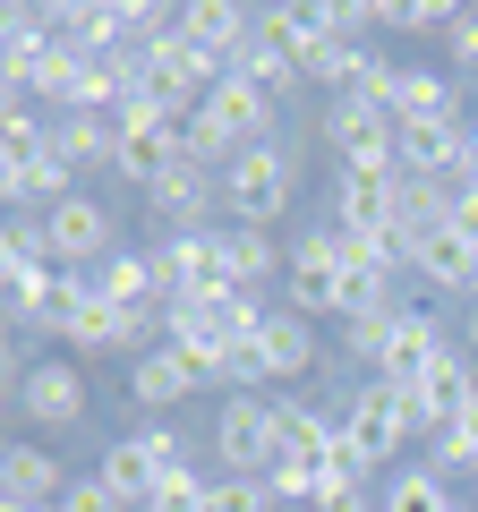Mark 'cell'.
I'll list each match as a JSON object with an SVG mask.
<instances>
[{
	"label": "cell",
	"mask_w": 478,
	"mask_h": 512,
	"mask_svg": "<svg viewBox=\"0 0 478 512\" xmlns=\"http://www.w3.org/2000/svg\"><path fill=\"white\" fill-rule=\"evenodd\" d=\"M146 205L171 222V231H214V214H222V171L197 163V154H180V163L146 188Z\"/></svg>",
	"instance_id": "30bf717a"
},
{
	"label": "cell",
	"mask_w": 478,
	"mask_h": 512,
	"mask_svg": "<svg viewBox=\"0 0 478 512\" xmlns=\"http://www.w3.org/2000/svg\"><path fill=\"white\" fill-rule=\"evenodd\" d=\"M26 367H35V359H18V342H9V333H0V393H9V402H18V384H26Z\"/></svg>",
	"instance_id": "e575fe53"
},
{
	"label": "cell",
	"mask_w": 478,
	"mask_h": 512,
	"mask_svg": "<svg viewBox=\"0 0 478 512\" xmlns=\"http://www.w3.org/2000/svg\"><path fill=\"white\" fill-rule=\"evenodd\" d=\"M18 26H26V0H0V52L18 43Z\"/></svg>",
	"instance_id": "8d00e7d4"
},
{
	"label": "cell",
	"mask_w": 478,
	"mask_h": 512,
	"mask_svg": "<svg viewBox=\"0 0 478 512\" xmlns=\"http://www.w3.org/2000/svg\"><path fill=\"white\" fill-rule=\"evenodd\" d=\"M0 512H43V504H18V495H0Z\"/></svg>",
	"instance_id": "f35d334b"
},
{
	"label": "cell",
	"mask_w": 478,
	"mask_h": 512,
	"mask_svg": "<svg viewBox=\"0 0 478 512\" xmlns=\"http://www.w3.org/2000/svg\"><path fill=\"white\" fill-rule=\"evenodd\" d=\"M410 120H470V86L453 69L402 60V77H393V128H410Z\"/></svg>",
	"instance_id": "2e32d148"
},
{
	"label": "cell",
	"mask_w": 478,
	"mask_h": 512,
	"mask_svg": "<svg viewBox=\"0 0 478 512\" xmlns=\"http://www.w3.org/2000/svg\"><path fill=\"white\" fill-rule=\"evenodd\" d=\"M188 393H205V376H197L171 342H154L146 359H129V402H137V419H163V410H180Z\"/></svg>",
	"instance_id": "e0dca14e"
},
{
	"label": "cell",
	"mask_w": 478,
	"mask_h": 512,
	"mask_svg": "<svg viewBox=\"0 0 478 512\" xmlns=\"http://www.w3.org/2000/svg\"><path fill=\"white\" fill-rule=\"evenodd\" d=\"M393 180H402V163H333V222L393 231Z\"/></svg>",
	"instance_id": "8fae6325"
},
{
	"label": "cell",
	"mask_w": 478,
	"mask_h": 512,
	"mask_svg": "<svg viewBox=\"0 0 478 512\" xmlns=\"http://www.w3.org/2000/svg\"><path fill=\"white\" fill-rule=\"evenodd\" d=\"M180 163V111L154 103V94H137V103H120V120H111V171L146 197L163 171Z\"/></svg>",
	"instance_id": "277c9868"
},
{
	"label": "cell",
	"mask_w": 478,
	"mask_h": 512,
	"mask_svg": "<svg viewBox=\"0 0 478 512\" xmlns=\"http://www.w3.org/2000/svg\"><path fill=\"white\" fill-rule=\"evenodd\" d=\"M316 128H325L333 163H393V111L359 103V94H333Z\"/></svg>",
	"instance_id": "7c38bea8"
},
{
	"label": "cell",
	"mask_w": 478,
	"mask_h": 512,
	"mask_svg": "<svg viewBox=\"0 0 478 512\" xmlns=\"http://www.w3.org/2000/svg\"><path fill=\"white\" fill-rule=\"evenodd\" d=\"M60 342H69V350H120V308H111V299H86Z\"/></svg>",
	"instance_id": "83f0119b"
},
{
	"label": "cell",
	"mask_w": 478,
	"mask_h": 512,
	"mask_svg": "<svg viewBox=\"0 0 478 512\" xmlns=\"http://www.w3.org/2000/svg\"><path fill=\"white\" fill-rule=\"evenodd\" d=\"M291 197H299V154L282 137H265V146L222 163V222H239V231H274L291 214Z\"/></svg>",
	"instance_id": "7a4b0ae2"
},
{
	"label": "cell",
	"mask_w": 478,
	"mask_h": 512,
	"mask_svg": "<svg viewBox=\"0 0 478 512\" xmlns=\"http://www.w3.org/2000/svg\"><path fill=\"white\" fill-rule=\"evenodd\" d=\"M350 291H359V274H350V256H342V231L333 222H316V231L291 239V265H282V308H299L308 325H342L350 316Z\"/></svg>",
	"instance_id": "3957f363"
},
{
	"label": "cell",
	"mask_w": 478,
	"mask_h": 512,
	"mask_svg": "<svg viewBox=\"0 0 478 512\" xmlns=\"http://www.w3.org/2000/svg\"><path fill=\"white\" fill-rule=\"evenodd\" d=\"M231 77H248V86H265L274 103H291V86H299V52H291L282 35H265V26H257V35L231 52Z\"/></svg>",
	"instance_id": "d4e9b609"
},
{
	"label": "cell",
	"mask_w": 478,
	"mask_h": 512,
	"mask_svg": "<svg viewBox=\"0 0 478 512\" xmlns=\"http://www.w3.org/2000/svg\"><path fill=\"white\" fill-rule=\"evenodd\" d=\"M18 410L35 427H77L86 419V376H77V359H35L18 384Z\"/></svg>",
	"instance_id": "ac0fdd59"
},
{
	"label": "cell",
	"mask_w": 478,
	"mask_h": 512,
	"mask_svg": "<svg viewBox=\"0 0 478 512\" xmlns=\"http://www.w3.org/2000/svg\"><path fill=\"white\" fill-rule=\"evenodd\" d=\"M453 188L461 180H419V171H402V180H393V231L402 239L444 231V222H453Z\"/></svg>",
	"instance_id": "cb8c5ba5"
},
{
	"label": "cell",
	"mask_w": 478,
	"mask_h": 512,
	"mask_svg": "<svg viewBox=\"0 0 478 512\" xmlns=\"http://www.w3.org/2000/svg\"><path fill=\"white\" fill-rule=\"evenodd\" d=\"M86 282H94V299H111V308H163V256L154 248H111Z\"/></svg>",
	"instance_id": "ffe728a7"
},
{
	"label": "cell",
	"mask_w": 478,
	"mask_h": 512,
	"mask_svg": "<svg viewBox=\"0 0 478 512\" xmlns=\"http://www.w3.org/2000/svg\"><path fill=\"white\" fill-rule=\"evenodd\" d=\"M453 0H376V26L385 35H453Z\"/></svg>",
	"instance_id": "4316f807"
},
{
	"label": "cell",
	"mask_w": 478,
	"mask_h": 512,
	"mask_svg": "<svg viewBox=\"0 0 478 512\" xmlns=\"http://www.w3.org/2000/svg\"><path fill=\"white\" fill-rule=\"evenodd\" d=\"M376 512H470V504H461L436 470H393L385 495H376Z\"/></svg>",
	"instance_id": "484cf974"
},
{
	"label": "cell",
	"mask_w": 478,
	"mask_h": 512,
	"mask_svg": "<svg viewBox=\"0 0 478 512\" xmlns=\"http://www.w3.org/2000/svg\"><path fill=\"white\" fill-rule=\"evenodd\" d=\"M308 512H376V495H368V487H350V478H325V495H316Z\"/></svg>",
	"instance_id": "836d02e7"
},
{
	"label": "cell",
	"mask_w": 478,
	"mask_h": 512,
	"mask_svg": "<svg viewBox=\"0 0 478 512\" xmlns=\"http://www.w3.org/2000/svg\"><path fill=\"white\" fill-rule=\"evenodd\" d=\"M470 393H478V359L470 350H444L436 367H427L419 384H410V419H419V436H436V427H453L461 410H470Z\"/></svg>",
	"instance_id": "4fadbf2b"
},
{
	"label": "cell",
	"mask_w": 478,
	"mask_h": 512,
	"mask_svg": "<svg viewBox=\"0 0 478 512\" xmlns=\"http://www.w3.org/2000/svg\"><path fill=\"white\" fill-rule=\"evenodd\" d=\"M52 512H120V495H111L103 478H69V495H60Z\"/></svg>",
	"instance_id": "d6a6232c"
},
{
	"label": "cell",
	"mask_w": 478,
	"mask_h": 512,
	"mask_svg": "<svg viewBox=\"0 0 478 512\" xmlns=\"http://www.w3.org/2000/svg\"><path fill=\"white\" fill-rule=\"evenodd\" d=\"M453 342H461V316H453V308H436V299H402V316H393V333H385V359H376V376L410 393V384H419Z\"/></svg>",
	"instance_id": "52a82bcc"
},
{
	"label": "cell",
	"mask_w": 478,
	"mask_h": 512,
	"mask_svg": "<svg viewBox=\"0 0 478 512\" xmlns=\"http://www.w3.org/2000/svg\"><path fill=\"white\" fill-rule=\"evenodd\" d=\"M205 512H282V504H274L265 478H222L214 470V504H205Z\"/></svg>",
	"instance_id": "4dcf8cb0"
},
{
	"label": "cell",
	"mask_w": 478,
	"mask_h": 512,
	"mask_svg": "<svg viewBox=\"0 0 478 512\" xmlns=\"http://www.w3.org/2000/svg\"><path fill=\"white\" fill-rule=\"evenodd\" d=\"M282 453V419H274V393H231L214 410V461L222 478H265Z\"/></svg>",
	"instance_id": "8992f818"
},
{
	"label": "cell",
	"mask_w": 478,
	"mask_h": 512,
	"mask_svg": "<svg viewBox=\"0 0 478 512\" xmlns=\"http://www.w3.org/2000/svg\"><path fill=\"white\" fill-rule=\"evenodd\" d=\"M154 256H163V308H214L222 291H239L222 265V231H171L154 239Z\"/></svg>",
	"instance_id": "ba28073f"
},
{
	"label": "cell",
	"mask_w": 478,
	"mask_h": 512,
	"mask_svg": "<svg viewBox=\"0 0 478 512\" xmlns=\"http://www.w3.org/2000/svg\"><path fill=\"white\" fill-rule=\"evenodd\" d=\"M453 231L478 248V188H453Z\"/></svg>",
	"instance_id": "d590c367"
},
{
	"label": "cell",
	"mask_w": 478,
	"mask_h": 512,
	"mask_svg": "<svg viewBox=\"0 0 478 512\" xmlns=\"http://www.w3.org/2000/svg\"><path fill=\"white\" fill-rule=\"evenodd\" d=\"M265 487H274V504H316L325 495V461H274Z\"/></svg>",
	"instance_id": "f1b7e54d"
},
{
	"label": "cell",
	"mask_w": 478,
	"mask_h": 512,
	"mask_svg": "<svg viewBox=\"0 0 478 512\" xmlns=\"http://www.w3.org/2000/svg\"><path fill=\"white\" fill-rule=\"evenodd\" d=\"M43 231H52V256L69 265V274H94L111 248H129V239H120V214H111L103 197H86V188L60 197L52 214H43Z\"/></svg>",
	"instance_id": "9c48e42d"
},
{
	"label": "cell",
	"mask_w": 478,
	"mask_h": 512,
	"mask_svg": "<svg viewBox=\"0 0 478 512\" xmlns=\"http://www.w3.org/2000/svg\"><path fill=\"white\" fill-rule=\"evenodd\" d=\"M257 359H265V376H274V384L308 376V367H316V325H308L299 308H282V299H274V308H265V325H257Z\"/></svg>",
	"instance_id": "44dd1931"
},
{
	"label": "cell",
	"mask_w": 478,
	"mask_h": 512,
	"mask_svg": "<svg viewBox=\"0 0 478 512\" xmlns=\"http://www.w3.org/2000/svg\"><path fill=\"white\" fill-rule=\"evenodd\" d=\"M461 350H470V359H478V299H470V308H461Z\"/></svg>",
	"instance_id": "74e56055"
},
{
	"label": "cell",
	"mask_w": 478,
	"mask_h": 512,
	"mask_svg": "<svg viewBox=\"0 0 478 512\" xmlns=\"http://www.w3.org/2000/svg\"><path fill=\"white\" fill-rule=\"evenodd\" d=\"M205 504H214V478H205V470H171L163 487H154L146 512H205Z\"/></svg>",
	"instance_id": "f546056e"
},
{
	"label": "cell",
	"mask_w": 478,
	"mask_h": 512,
	"mask_svg": "<svg viewBox=\"0 0 478 512\" xmlns=\"http://www.w3.org/2000/svg\"><path fill=\"white\" fill-rule=\"evenodd\" d=\"M410 274H419V291L436 299V308H444V299H461V308H470V299H478V248L453 231V222H444V231H427V239H419Z\"/></svg>",
	"instance_id": "5bb4252c"
},
{
	"label": "cell",
	"mask_w": 478,
	"mask_h": 512,
	"mask_svg": "<svg viewBox=\"0 0 478 512\" xmlns=\"http://www.w3.org/2000/svg\"><path fill=\"white\" fill-rule=\"evenodd\" d=\"M43 146L69 171H94V163H111V120L103 111H43Z\"/></svg>",
	"instance_id": "603a6c76"
},
{
	"label": "cell",
	"mask_w": 478,
	"mask_h": 512,
	"mask_svg": "<svg viewBox=\"0 0 478 512\" xmlns=\"http://www.w3.org/2000/svg\"><path fill=\"white\" fill-rule=\"evenodd\" d=\"M69 461L52 453V444H0V495H18V504H43L52 512L60 495H69Z\"/></svg>",
	"instance_id": "d6986e66"
},
{
	"label": "cell",
	"mask_w": 478,
	"mask_h": 512,
	"mask_svg": "<svg viewBox=\"0 0 478 512\" xmlns=\"http://www.w3.org/2000/svg\"><path fill=\"white\" fill-rule=\"evenodd\" d=\"M86 299H94V282L60 265V274H43V282H26V291H9V325H18V333H52V342H60V333H69V316L86 308Z\"/></svg>",
	"instance_id": "9a60e30c"
},
{
	"label": "cell",
	"mask_w": 478,
	"mask_h": 512,
	"mask_svg": "<svg viewBox=\"0 0 478 512\" xmlns=\"http://www.w3.org/2000/svg\"><path fill=\"white\" fill-rule=\"evenodd\" d=\"M444 52H453V77H461V86H478V9H461V18H453Z\"/></svg>",
	"instance_id": "1f68e13d"
},
{
	"label": "cell",
	"mask_w": 478,
	"mask_h": 512,
	"mask_svg": "<svg viewBox=\"0 0 478 512\" xmlns=\"http://www.w3.org/2000/svg\"><path fill=\"white\" fill-rule=\"evenodd\" d=\"M171 470H197V436H180L171 419H137L129 436L103 444V461H94V478L120 495V512H146Z\"/></svg>",
	"instance_id": "6da1fadb"
},
{
	"label": "cell",
	"mask_w": 478,
	"mask_h": 512,
	"mask_svg": "<svg viewBox=\"0 0 478 512\" xmlns=\"http://www.w3.org/2000/svg\"><path fill=\"white\" fill-rule=\"evenodd\" d=\"M222 265H231L239 291H274L282 265H291V248H282L274 231H239V222H222Z\"/></svg>",
	"instance_id": "7402d4cb"
},
{
	"label": "cell",
	"mask_w": 478,
	"mask_h": 512,
	"mask_svg": "<svg viewBox=\"0 0 478 512\" xmlns=\"http://www.w3.org/2000/svg\"><path fill=\"white\" fill-rule=\"evenodd\" d=\"M342 436L368 453V470L402 461V453H410V436H419V419H410V393H402V384H385V376L350 384V393H342Z\"/></svg>",
	"instance_id": "5b68a950"
}]
</instances>
